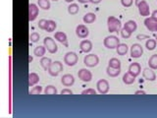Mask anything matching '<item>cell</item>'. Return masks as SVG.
<instances>
[{
	"instance_id": "27",
	"label": "cell",
	"mask_w": 157,
	"mask_h": 118,
	"mask_svg": "<svg viewBox=\"0 0 157 118\" xmlns=\"http://www.w3.org/2000/svg\"><path fill=\"white\" fill-rule=\"evenodd\" d=\"M156 44H157L156 39L149 37L148 39H146V41H145V47L148 49V50H153L156 47Z\"/></svg>"
},
{
	"instance_id": "37",
	"label": "cell",
	"mask_w": 157,
	"mask_h": 118,
	"mask_svg": "<svg viewBox=\"0 0 157 118\" xmlns=\"http://www.w3.org/2000/svg\"><path fill=\"white\" fill-rule=\"evenodd\" d=\"M29 38H31V41L33 42H37L39 41V38H40V36H39V33L34 32L33 33H31V36H29Z\"/></svg>"
},
{
	"instance_id": "31",
	"label": "cell",
	"mask_w": 157,
	"mask_h": 118,
	"mask_svg": "<svg viewBox=\"0 0 157 118\" xmlns=\"http://www.w3.org/2000/svg\"><path fill=\"white\" fill-rule=\"evenodd\" d=\"M108 66L112 68H121V61L118 58L113 57L108 62Z\"/></svg>"
},
{
	"instance_id": "44",
	"label": "cell",
	"mask_w": 157,
	"mask_h": 118,
	"mask_svg": "<svg viewBox=\"0 0 157 118\" xmlns=\"http://www.w3.org/2000/svg\"><path fill=\"white\" fill-rule=\"evenodd\" d=\"M102 1V0H88V2H90L92 4H98V3H100Z\"/></svg>"
},
{
	"instance_id": "30",
	"label": "cell",
	"mask_w": 157,
	"mask_h": 118,
	"mask_svg": "<svg viewBox=\"0 0 157 118\" xmlns=\"http://www.w3.org/2000/svg\"><path fill=\"white\" fill-rule=\"evenodd\" d=\"M44 93L48 96H52V95H57V88L52 86V85H48L44 88Z\"/></svg>"
},
{
	"instance_id": "5",
	"label": "cell",
	"mask_w": 157,
	"mask_h": 118,
	"mask_svg": "<svg viewBox=\"0 0 157 118\" xmlns=\"http://www.w3.org/2000/svg\"><path fill=\"white\" fill-rule=\"evenodd\" d=\"M78 54L74 51H69L64 56V63H66L68 66H75L78 63Z\"/></svg>"
},
{
	"instance_id": "14",
	"label": "cell",
	"mask_w": 157,
	"mask_h": 118,
	"mask_svg": "<svg viewBox=\"0 0 157 118\" xmlns=\"http://www.w3.org/2000/svg\"><path fill=\"white\" fill-rule=\"evenodd\" d=\"M142 76L147 81H150V82H153L156 80V74L153 71V69L151 68H144V71H142Z\"/></svg>"
},
{
	"instance_id": "16",
	"label": "cell",
	"mask_w": 157,
	"mask_h": 118,
	"mask_svg": "<svg viewBox=\"0 0 157 118\" xmlns=\"http://www.w3.org/2000/svg\"><path fill=\"white\" fill-rule=\"evenodd\" d=\"M129 72L132 74V75L137 77L140 74V72H141L140 64L137 63V62H132V63H131L130 66H129Z\"/></svg>"
},
{
	"instance_id": "18",
	"label": "cell",
	"mask_w": 157,
	"mask_h": 118,
	"mask_svg": "<svg viewBox=\"0 0 157 118\" xmlns=\"http://www.w3.org/2000/svg\"><path fill=\"white\" fill-rule=\"evenodd\" d=\"M54 38L57 39L59 42H61L62 44H64L65 46H68V38H67V34L63 32H56L55 34H54Z\"/></svg>"
},
{
	"instance_id": "13",
	"label": "cell",
	"mask_w": 157,
	"mask_h": 118,
	"mask_svg": "<svg viewBox=\"0 0 157 118\" xmlns=\"http://www.w3.org/2000/svg\"><path fill=\"white\" fill-rule=\"evenodd\" d=\"M144 26L149 32H157V21L151 17H146L144 20Z\"/></svg>"
},
{
	"instance_id": "34",
	"label": "cell",
	"mask_w": 157,
	"mask_h": 118,
	"mask_svg": "<svg viewBox=\"0 0 157 118\" xmlns=\"http://www.w3.org/2000/svg\"><path fill=\"white\" fill-rule=\"evenodd\" d=\"M120 33H121V37H122L123 38H129V37L132 36V33H131V32L129 31V30H127V29L124 28V27H123V28L121 29Z\"/></svg>"
},
{
	"instance_id": "45",
	"label": "cell",
	"mask_w": 157,
	"mask_h": 118,
	"mask_svg": "<svg viewBox=\"0 0 157 118\" xmlns=\"http://www.w3.org/2000/svg\"><path fill=\"white\" fill-rule=\"evenodd\" d=\"M80 2H82V3H86V2H87L88 0H78Z\"/></svg>"
},
{
	"instance_id": "35",
	"label": "cell",
	"mask_w": 157,
	"mask_h": 118,
	"mask_svg": "<svg viewBox=\"0 0 157 118\" xmlns=\"http://www.w3.org/2000/svg\"><path fill=\"white\" fill-rule=\"evenodd\" d=\"M82 96H95L96 91L94 90V88H86V90H83L82 92Z\"/></svg>"
},
{
	"instance_id": "32",
	"label": "cell",
	"mask_w": 157,
	"mask_h": 118,
	"mask_svg": "<svg viewBox=\"0 0 157 118\" xmlns=\"http://www.w3.org/2000/svg\"><path fill=\"white\" fill-rule=\"evenodd\" d=\"M148 65H149V68L156 70L157 69V54H153V55L150 56L148 60Z\"/></svg>"
},
{
	"instance_id": "23",
	"label": "cell",
	"mask_w": 157,
	"mask_h": 118,
	"mask_svg": "<svg viewBox=\"0 0 157 118\" xmlns=\"http://www.w3.org/2000/svg\"><path fill=\"white\" fill-rule=\"evenodd\" d=\"M106 73H107V75L110 77H117L120 75L121 68H112V67L108 66L106 68Z\"/></svg>"
},
{
	"instance_id": "20",
	"label": "cell",
	"mask_w": 157,
	"mask_h": 118,
	"mask_svg": "<svg viewBox=\"0 0 157 118\" xmlns=\"http://www.w3.org/2000/svg\"><path fill=\"white\" fill-rule=\"evenodd\" d=\"M128 50H129V46H128V44L126 43H119L118 44V46L116 47V51L118 53V55H126Z\"/></svg>"
},
{
	"instance_id": "6",
	"label": "cell",
	"mask_w": 157,
	"mask_h": 118,
	"mask_svg": "<svg viewBox=\"0 0 157 118\" xmlns=\"http://www.w3.org/2000/svg\"><path fill=\"white\" fill-rule=\"evenodd\" d=\"M43 44H44V46L46 47L47 51H49L50 53H55L58 50V46H57L55 41H54V39L52 37H44Z\"/></svg>"
},
{
	"instance_id": "38",
	"label": "cell",
	"mask_w": 157,
	"mask_h": 118,
	"mask_svg": "<svg viewBox=\"0 0 157 118\" xmlns=\"http://www.w3.org/2000/svg\"><path fill=\"white\" fill-rule=\"evenodd\" d=\"M47 21H48V20H45V19L39 20V22H38V27H39V29L45 30V28L47 26Z\"/></svg>"
},
{
	"instance_id": "28",
	"label": "cell",
	"mask_w": 157,
	"mask_h": 118,
	"mask_svg": "<svg viewBox=\"0 0 157 118\" xmlns=\"http://www.w3.org/2000/svg\"><path fill=\"white\" fill-rule=\"evenodd\" d=\"M78 11H80V7L77 3H71L68 6V12L71 15H76Z\"/></svg>"
},
{
	"instance_id": "8",
	"label": "cell",
	"mask_w": 157,
	"mask_h": 118,
	"mask_svg": "<svg viewBox=\"0 0 157 118\" xmlns=\"http://www.w3.org/2000/svg\"><path fill=\"white\" fill-rule=\"evenodd\" d=\"M96 88L97 91L101 95H106V93L109 92V83L105 79H100L98 80L96 83Z\"/></svg>"
},
{
	"instance_id": "12",
	"label": "cell",
	"mask_w": 157,
	"mask_h": 118,
	"mask_svg": "<svg viewBox=\"0 0 157 118\" xmlns=\"http://www.w3.org/2000/svg\"><path fill=\"white\" fill-rule=\"evenodd\" d=\"M38 16V7L36 4L31 3L29 5V20L31 22L34 21Z\"/></svg>"
},
{
	"instance_id": "39",
	"label": "cell",
	"mask_w": 157,
	"mask_h": 118,
	"mask_svg": "<svg viewBox=\"0 0 157 118\" xmlns=\"http://www.w3.org/2000/svg\"><path fill=\"white\" fill-rule=\"evenodd\" d=\"M121 3L124 7H131L134 3V0H121Z\"/></svg>"
},
{
	"instance_id": "15",
	"label": "cell",
	"mask_w": 157,
	"mask_h": 118,
	"mask_svg": "<svg viewBox=\"0 0 157 118\" xmlns=\"http://www.w3.org/2000/svg\"><path fill=\"white\" fill-rule=\"evenodd\" d=\"M61 83L65 87H71L74 85V83H75V78H74L72 74H65V75H63V77L61 78Z\"/></svg>"
},
{
	"instance_id": "43",
	"label": "cell",
	"mask_w": 157,
	"mask_h": 118,
	"mask_svg": "<svg viewBox=\"0 0 157 118\" xmlns=\"http://www.w3.org/2000/svg\"><path fill=\"white\" fill-rule=\"evenodd\" d=\"M150 17L153 18L154 20H156V21H157V10H154V11L151 13V16Z\"/></svg>"
},
{
	"instance_id": "17",
	"label": "cell",
	"mask_w": 157,
	"mask_h": 118,
	"mask_svg": "<svg viewBox=\"0 0 157 118\" xmlns=\"http://www.w3.org/2000/svg\"><path fill=\"white\" fill-rule=\"evenodd\" d=\"M80 48L85 53L90 52L92 49V42L90 41H88V39H83V41L80 42Z\"/></svg>"
},
{
	"instance_id": "25",
	"label": "cell",
	"mask_w": 157,
	"mask_h": 118,
	"mask_svg": "<svg viewBox=\"0 0 157 118\" xmlns=\"http://www.w3.org/2000/svg\"><path fill=\"white\" fill-rule=\"evenodd\" d=\"M46 52V47L44 45H38L34 47L33 49V54L37 57H43V55Z\"/></svg>"
},
{
	"instance_id": "19",
	"label": "cell",
	"mask_w": 157,
	"mask_h": 118,
	"mask_svg": "<svg viewBox=\"0 0 157 118\" xmlns=\"http://www.w3.org/2000/svg\"><path fill=\"white\" fill-rule=\"evenodd\" d=\"M136 76L132 75V74L128 71L127 73H125L124 75H123V82H124V84H126V85H132V83H135L136 81Z\"/></svg>"
},
{
	"instance_id": "24",
	"label": "cell",
	"mask_w": 157,
	"mask_h": 118,
	"mask_svg": "<svg viewBox=\"0 0 157 118\" xmlns=\"http://www.w3.org/2000/svg\"><path fill=\"white\" fill-rule=\"evenodd\" d=\"M82 20H83V22H85L86 24H91L96 20V15L94 13L88 12V13L85 14V16H83Z\"/></svg>"
},
{
	"instance_id": "4",
	"label": "cell",
	"mask_w": 157,
	"mask_h": 118,
	"mask_svg": "<svg viewBox=\"0 0 157 118\" xmlns=\"http://www.w3.org/2000/svg\"><path fill=\"white\" fill-rule=\"evenodd\" d=\"M99 63V57L94 53L86 54L83 58V64L87 67H95Z\"/></svg>"
},
{
	"instance_id": "3",
	"label": "cell",
	"mask_w": 157,
	"mask_h": 118,
	"mask_svg": "<svg viewBox=\"0 0 157 118\" xmlns=\"http://www.w3.org/2000/svg\"><path fill=\"white\" fill-rule=\"evenodd\" d=\"M103 43H104L105 47L109 49H113L118 46V44L120 43V39L118 37L114 36V34H110V36H108L104 38Z\"/></svg>"
},
{
	"instance_id": "7",
	"label": "cell",
	"mask_w": 157,
	"mask_h": 118,
	"mask_svg": "<svg viewBox=\"0 0 157 118\" xmlns=\"http://www.w3.org/2000/svg\"><path fill=\"white\" fill-rule=\"evenodd\" d=\"M78 77L81 81L88 83V82H90L92 79V73L86 68H82L78 72Z\"/></svg>"
},
{
	"instance_id": "10",
	"label": "cell",
	"mask_w": 157,
	"mask_h": 118,
	"mask_svg": "<svg viewBox=\"0 0 157 118\" xmlns=\"http://www.w3.org/2000/svg\"><path fill=\"white\" fill-rule=\"evenodd\" d=\"M144 54V47L140 43H134L131 46V56L132 58H140Z\"/></svg>"
},
{
	"instance_id": "33",
	"label": "cell",
	"mask_w": 157,
	"mask_h": 118,
	"mask_svg": "<svg viewBox=\"0 0 157 118\" xmlns=\"http://www.w3.org/2000/svg\"><path fill=\"white\" fill-rule=\"evenodd\" d=\"M37 4H38L39 8H41L43 10L50 9V1H49V0H38Z\"/></svg>"
},
{
	"instance_id": "21",
	"label": "cell",
	"mask_w": 157,
	"mask_h": 118,
	"mask_svg": "<svg viewBox=\"0 0 157 118\" xmlns=\"http://www.w3.org/2000/svg\"><path fill=\"white\" fill-rule=\"evenodd\" d=\"M39 76L37 75L36 73H34V72H32V73H29V87H33L34 85H36V84L39 82Z\"/></svg>"
},
{
	"instance_id": "48",
	"label": "cell",
	"mask_w": 157,
	"mask_h": 118,
	"mask_svg": "<svg viewBox=\"0 0 157 118\" xmlns=\"http://www.w3.org/2000/svg\"><path fill=\"white\" fill-rule=\"evenodd\" d=\"M155 39H156V41H157V33H156V37H155Z\"/></svg>"
},
{
	"instance_id": "29",
	"label": "cell",
	"mask_w": 157,
	"mask_h": 118,
	"mask_svg": "<svg viewBox=\"0 0 157 118\" xmlns=\"http://www.w3.org/2000/svg\"><path fill=\"white\" fill-rule=\"evenodd\" d=\"M57 28V24L55 21H53V20H48L47 21V26L45 28V31L48 32V33H51V32H54L55 31V29Z\"/></svg>"
},
{
	"instance_id": "26",
	"label": "cell",
	"mask_w": 157,
	"mask_h": 118,
	"mask_svg": "<svg viewBox=\"0 0 157 118\" xmlns=\"http://www.w3.org/2000/svg\"><path fill=\"white\" fill-rule=\"evenodd\" d=\"M52 63V60L49 57H41V59H40V65H41V67L44 69L45 71H47L48 70V68H49V66H50V64Z\"/></svg>"
},
{
	"instance_id": "2",
	"label": "cell",
	"mask_w": 157,
	"mask_h": 118,
	"mask_svg": "<svg viewBox=\"0 0 157 118\" xmlns=\"http://www.w3.org/2000/svg\"><path fill=\"white\" fill-rule=\"evenodd\" d=\"M48 73L50 76L56 77L63 71V64L60 61H53L48 68Z\"/></svg>"
},
{
	"instance_id": "22",
	"label": "cell",
	"mask_w": 157,
	"mask_h": 118,
	"mask_svg": "<svg viewBox=\"0 0 157 118\" xmlns=\"http://www.w3.org/2000/svg\"><path fill=\"white\" fill-rule=\"evenodd\" d=\"M124 28H126L127 30H129L131 33H134L136 31L137 29V24L134 20H129L124 24Z\"/></svg>"
},
{
	"instance_id": "46",
	"label": "cell",
	"mask_w": 157,
	"mask_h": 118,
	"mask_svg": "<svg viewBox=\"0 0 157 118\" xmlns=\"http://www.w3.org/2000/svg\"><path fill=\"white\" fill-rule=\"evenodd\" d=\"M65 1H66V2H68V3H71V2H73V1H74V0H65Z\"/></svg>"
},
{
	"instance_id": "47",
	"label": "cell",
	"mask_w": 157,
	"mask_h": 118,
	"mask_svg": "<svg viewBox=\"0 0 157 118\" xmlns=\"http://www.w3.org/2000/svg\"><path fill=\"white\" fill-rule=\"evenodd\" d=\"M140 2V0H136V5H137Z\"/></svg>"
},
{
	"instance_id": "9",
	"label": "cell",
	"mask_w": 157,
	"mask_h": 118,
	"mask_svg": "<svg viewBox=\"0 0 157 118\" xmlns=\"http://www.w3.org/2000/svg\"><path fill=\"white\" fill-rule=\"evenodd\" d=\"M137 9H139V13L144 17H147L149 16L150 14V8L149 5L147 3L145 0H140V2L136 5Z\"/></svg>"
},
{
	"instance_id": "42",
	"label": "cell",
	"mask_w": 157,
	"mask_h": 118,
	"mask_svg": "<svg viewBox=\"0 0 157 118\" xmlns=\"http://www.w3.org/2000/svg\"><path fill=\"white\" fill-rule=\"evenodd\" d=\"M135 95H136V96H140V95H141V96H144V95H146V93H145V92H144V91H142V90H139V91H136V92H135Z\"/></svg>"
},
{
	"instance_id": "1",
	"label": "cell",
	"mask_w": 157,
	"mask_h": 118,
	"mask_svg": "<svg viewBox=\"0 0 157 118\" xmlns=\"http://www.w3.org/2000/svg\"><path fill=\"white\" fill-rule=\"evenodd\" d=\"M107 27H108V31L110 33H116L121 31V27H122V23L119 19H117L114 16H109L107 19Z\"/></svg>"
},
{
	"instance_id": "41",
	"label": "cell",
	"mask_w": 157,
	"mask_h": 118,
	"mask_svg": "<svg viewBox=\"0 0 157 118\" xmlns=\"http://www.w3.org/2000/svg\"><path fill=\"white\" fill-rule=\"evenodd\" d=\"M144 38H146V39H148L149 37H147L145 36V34H137L136 36V39H139V41H142Z\"/></svg>"
},
{
	"instance_id": "40",
	"label": "cell",
	"mask_w": 157,
	"mask_h": 118,
	"mask_svg": "<svg viewBox=\"0 0 157 118\" xmlns=\"http://www.w3.org/2000/svg\"><path fill=\"white\" fill-rule=\"evenodd\" d=\"M61 95H64V96H67V95H73V92L72 90H70V88H63V90L61 91Z\"/></svg>"
},
{
	"instance_id": "11",
	"label": "cell",
	"mask_w": 157,
	"mask_h": 118,
	"mask_svg": "<svg viewBox=\"0 0 157 118\" xmlns=\"http://www.w3.org/2000/svg\"><path fill=\"white\" fill-rule=\"evenodd\" d=\"M76 34L81 38H86L90 34V30L86 25H78L76 28Z\"/></svg>"
},
{
	"instance_id": "36",
	"label": "cell",
	"mask_w": 157,
	"mask_h": 118,
	"mask_svg": "<svg viewBox=\"0 0 157 118\" xmlns=\"http://www.w3.org/2000/svg\"><path fill=\"white\" fill-rule=\"evenodd\" d=\"M41 92H42V87L41 86H36L32 88L29 93H31V95H39Z\"/></svg>"
},
{
	"instance_id": "49",
	"label": "cell",
	"mask_w": 157,
	"mask_h": 118,
	"mask_svg": "<svg viewBox=\"0 0 157 118\" xmlns=\"http://www.w3.org/2000/svg\"><path fill=\"white\" fill-rule=\"evenodd\" d=\"M53 1H58V0H53Z\"/></svg>"
}]
</instances>
